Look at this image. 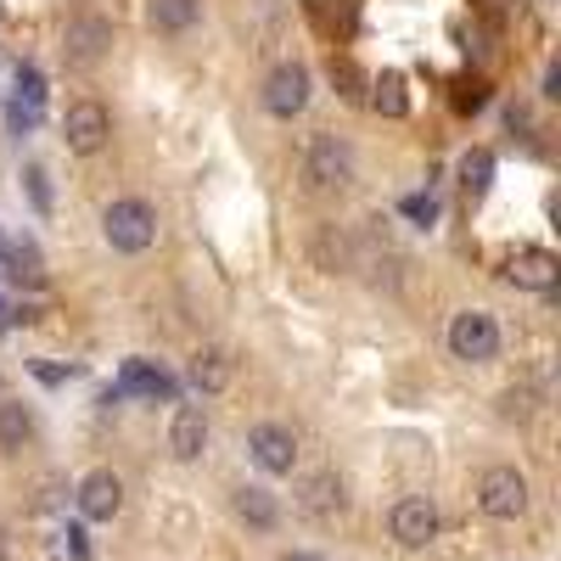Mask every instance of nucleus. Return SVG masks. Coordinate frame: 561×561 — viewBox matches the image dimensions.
I'll return each instance as SVG.
<instances>
[{
  "instance_id": "9b49d317",
  "label": "nucleus",
  "mask_w": 561,
  "mask_h": 561,
  "mask_svg": "<svg viewBox=\"0 0 561 561\" xmlns=\"http://www.w3.org/2000/svg\"><path fill=\"white\" fill-rule=\"evenodd\" d=\"M343 505H348V483L332 472V466H320V472H309L298 483V511H304V517H314V523L343 517Z\"/></svg>"
},
{
  "instance_id": "a878e982",
  "label": "nucleus",
  "mask_w": 561,
  "mask_h": 561,
  "mask_svg": "<svg viewBox=\"0 0 561 561\" xmlns=\"http://www.w3.org/2000/svg\"><path fill=\"white\" fill-rule=\"evenodd\" d=\"M505 124L511 129H528V107H505Z\"/></svg>"
},
{
  "instance_id": "a211bd4d",
  "label": "nucleus",
  "mask_w": 561,
  "mask_h": 561,
  "mask_svg": "<svg viewBox=\"0 0 561 561\" xmlns=\"http://www.w3.org/2000/svg\"><path fill=\"white\" fill-rule=\"evenodd\" d=\"M460 185H466V197H472V203L494 185V152L489 147H472V152L460 158Z\"/></svg>"
},
{
  "instance_id": "20e7f679",
  "label": "nucleus",
  "mask_w": 561,
  "mask_h": 561,
  "mask_svg": "<svg viewBox=\"0 0 561 561\" xmlns=\"http://www.w3.org/2000/svg\"><path fill=\"white\" fill-rule=\"evenodd\" d=\"M449 354L466 365H489L500 354V320L489 309H460L449 320Z\"/></svg>"
},
{
  "instance_id": "f257e3e1",
  "label": "nucleus",
  "mask_w": 561,
  "mask_h": 561,
  "mask_svg": "<svg viewBox=\"0 0 561 561\" xmlns=\"http://www.w3.org/2000/svg\"><path fill=\"white\" fill-rule=\"evenodd\" d=\"M102 237L113 253H147L158 242V208L147 197H118L102 214Z\"/></svg>"
},
{
  "instance_id": "1a4fd4ad",
  "label": "nucleus",
  "mask_w": 561,
  "mask_h": 561,
  "mask_svg": "<svg viewBox=\"0 0 561 561\" xmlns=\"http://www.w3.org/2000/svg\"><path fill=\"white\" fill-rule=\"evenodd\" d=\"M113 51V23L107 18H73L62 34V62L68 68H96Z\"/></svg>"
},
{
  "instance_id": "5701e85b",
  "label": "nucleus",
  "mask_w": 561,
  "mask_h": 561,
  "mask_svg": "<svg viewBox=\"0 0 561 561\" xmlns=\"http://www.w3.org/2000/svg\"><path fill=\"white\" fill-rule=\"evenodd\" d=\"M404 214H410L415 225H433V219H438V203H433V197H410V203H404Z\"/></svg>"
},
{
  "instance_id": "0eeeda50",
  "label": "nucleus",
  "mask_w": 561,
  "mask_h": 561,
  "mask_svg": "<svg viewBox=\"0 0 561 561\" xmlns=\"http://www.w3.org/2000/svg\"><path fill=\"white\" fill-rule=\"evenodd\" d=\"M62 140H68V152H79V158H96L107 140H113V113L102 107V102H68V113H62Z\"/></svg>"
},
{
  "instance_id": "7ed1b4c3",
  "label": "nucleus",
  "mask_w": 561,
  "mask_h": 561,
  "mask_svg": "<svg viewBox=\"0 0 561 561\" xmlns=\"http://www.w3.org/2000/svg\"><path fill=\"white\" fill-rule=\"evenodd\" d=\"M438 528H444V517H438L433 494H404V500H393V511H388V534H393L399 550H427V545L438 539Z\"/></svg>"
},
{
  "instance_id": "aec40b11",
  "label": "nucleus",
  "mask_w": 561,
  "mask_h": 561,
  "mask_svg": "<svg viewBox=\"0 0 561 561\" xmlns=\"http://www.w3.org/2000/svg\"><path fill=\"white\" fill-rule=\"evenodd\" d=\"M370 107L388 113V118H404L410 113V96H404V73H382L377 84H370Z\"/></svg>"
},
{
  "instance_id": "f8f14e48",
  "label": "nucleus",
  "mask_w": 561,
  "mask_h": 561,
  "mask_svg": "<svg viewBox=\"0 0 561 561\" xmlns=\"http://www.w3.org/2000/svg\"><path fill=\"white\" fill-rule=\"evenodd\" d=\"M505 280H511V287H523V293H556L561 264L545 248H517V253L505 259Z\"/></svg>"
},
{
  "instance_id": "b1692460",
  "label": "nucleus",
  "mask_w": 561,
  "mask_h": 561,
  "mask_svg": "<svg viewBox=\"0 0 561 561\" xmlns=\"http://www.w3.org/2000/svg\"><path fill=\"white\" fill-rule=\"evenodd\" d=\"M68 539V561H90V545H84V528H62Z\"/></svg>"
},
{
  "instance_id": "412c9836",
  "label": "nucleus",
  "mask_w": 561,
  "mask_h": 561,
  "mask_svg": "<svg viewBox=\"0 0 561 561\" xmlns=\"http://www.w3.org/2000/svg\"><path fill=\"white\" fill-rule=\"evenodd\" d=\"M7 259H12V275H18V280H28V287H39V280H45V264H39L34 242H12V248H7Z\"/></svg>"
},
{
  "instance_id": "4be33fe9",
  "label": "nucleus",
  "mask_w": 561,
  "mask_h": 561,
  "mask_svg": "<svg viewBox=\"0 0 561 561\" xmlns=\"http://www.w3.org/2000/svg\"><path fill=\"white\" fill-rule=\"evenodd\" d=\"M23 192H28L34 214H51V174H45L39 163H28V169H23Z\"/></svg>"
},
{
  "instance_id": "c85d7f7f",
  "label": "nucleus",
  "mask_w": 561,
  "mask_h": 561,
  "mask_svg": "<svg viewBox=\"0 0 561 561\" xmlns=\"http://www.w3.org/2000/svg\"><path fill=\"white\" fill-rule=\"evenodd\" d=\"M7 325H12V309H7V304H0V332H7Z\"/></svg>"
},
{
  "instance_id": "ddd939ff",
  "label": "nucleus",
  "mask_w": 561,
  "mask_h": 561,
  "mask_svg": "<svg viewBox=\"0 0 561 561\" xmlns=\"http://www.w3.org/2000/svg\"><path fill=\"white\" fill-rule=\"evenodd\" d=\"M208 433H214V427H208V410H203V404H180V410L169 415V455L185 460V466L203 460Z\"/></svg>"
},
{
  "instance_id": "4468645a",
  "label": "nucleus",
  "mask_w": 561,
  "mask_h": 561,
  "mask_svg": "<svg viewBox=\"0 0 561 561\" xmlns=\"http://www.w3.org/2000/svg\"><path fill=\"white\" fill-rule=\"evenodd\" d=\"M230 511H237V523L253 528V534H275L280 528V500L259 483H242L237 494H230Z\"/></svg>"
},
{
  "instance_id": "7c9ffc66",
  "label": "nucleus",
  "mask_w": 561,
  "mask_h": 561,
  "mask_svg": "<svg viewBox=\"0 0 561 561\" xmlns=\"http://www.w3.org/2000/svg\"><path fill=\"white\" fill-rule=\"evenodd\" d=\"M0 388H7V377H0Z\"/></svg>"
},
{
  "instance_id": "c756f323",
  "label": "nucleus",
  "mask_w": 561,
  "mask_h": 561,
  "mask_svg": "<svg viewBox=\"0 0 561 561\" xmlns=\"http://www.w3.org/2000/svg\"><path fill=\"white\" fill-rule=\"evenodd\" d=\"M0 34H7V7H0Z\"/></svg>"
},
{
  "instance_id": "bb28decb",
  "label": "nucleus",
  "mask_w": 561,
  "mask_h": 561,
  "mask_svg": "<svg viewBox=\"0 0 561 561\" xmlns=\"http://www.w3.org/2000/svg\"><path fill=\"white\" fill-rule=\"evenodd\" d=\"M280 561H325V556H320V550H287Z\"/></svg>"
},
{
  "instance_id": "6e6552de",
  "label": "nucleus",
  "mask_w": 561,
  "mask_h": 561,
  "mask_svg": "<svg viewBox=\"0 0 561 561\" xmlns=\"http://www.w3.org/2000/svg\"><path fill=\"white\" fill-rule=\"evenodd\" d=\"M309 90H314L309 68H298V62L270 68V79H264V113H275V118H298V113L309 107Z\"/></svg>"
},
{
  "instance_id": "cd10ccee",
  "label": "nucleus",
  "mask_w": 561,
  "mask_h": 561,
  "mask_svg": "<svg viewBox=\"0 0 561 561\" xmlns=\"http://www.w3.org/2000/svg\"><path fill=\"white\" fill-rule=\"evenodd\" d=\"M0 561H12V534H7V523H0Z\"/></svg>"
},
{
  "instance_id": "f03ea898",
  "label": "nucleus",
  "mask_w": 561,
  "mask_h": 561,
  "mask_svg": "<svg viewBox=\"0 0 561 561\" xmlns=\"http://www.w3.org/2000/svg\"><path fill=\"white\" fill-rule=\"evenodd\" d=\"M528 500H534V489H528V478L517 472V466H489V472L478 478V511L489 523H517L528 511Z\"/></svg>"
},
{
  "instance_id": "39448f33",
  "label": "nucleus",
  "mask_w": 561,
  "mask_h": 561,
  "mask_svg": "<svg viewBox=\"0 0 561 561\" xmlns=\"http://www.w3.org/2000/svg\"><path fill=\"white\" fill-rule=\"evenodd\" d=\"M304 180L314 185V192H348V185H354V152H348V140L314 135L309 140V158H304Z\"/></svg>"
},
{
  "instance_id": "393cba45",
  "label": "nucleus",
  "mask_w": 561,
  "mask_h": 561,
  "mask_svg": "<svg viewBox=\"0 0 561 561\" xmlns=\"http://www.w3.org/2000/svg\"><path fill=\"white\" fill-rule=\"evenodd\" d=\"M539 96H545V102H561V62L545 68V90H539Z\"/></svg>"
},
{
  "instance_id": "9d476101",
  "label": "nucleus",
  "mask_w": 561,
  "mask_h": 561,
  "mask_svg": "<svg viewBox=\"0 0 561 561\" xmlns=\"http://www.w3.org/2000/svg\"><path fill=\"white\" fill-rule=\"evenodd\" d=\"M73 505H79L84 523H113L118 511H124V478L107 472V466H102V472H90V478H79Z\"/></svg>"
},
{
  "instance_id": "423d86ee",
  "label": "nucleus",
  "mask_w": 561,
  "mask_h": 561,
  "mask_svg": "<svg viewBox=\"0 0 561 561\" xmlns=\"http://www.w3.org/2000/svg\"><path fill=\"white\" fill-rule=\"evenodd\" d=\"M248 460L259 466L264 478H293V466H298L293 427H280V421H259V427H248Z\"/></svg>"
},
{
  "instance_id": "6ab92c4d",
  "label": "nucleus",
  "mask_w": 561,
  "mask_h": 561,
  "mask_svg": "<svg viewBox=\"0 0 561 561\" xmlns=\"http://www.w3.org/2000/svg\"><path fill=\"white\" fill-rule=\"evenodd\" d=\"M124 388H129V393H147V399H169V393H174V382L163 377V370H152L147 359H129V365H124Z\"/></svg>"
},
{
  "instance_id": "2eb2a0df",
  "label": "nucleus",
  "mask_w": 561,
  "mask_h": 561,
  "mask_svg": "<svg viewBox=\"0 0 561 561\" xmlns=\"http://www.w3.org/2000/svg\"><path fill=\"white\" fill-rule=\"evenodd\" d=\"M230 377H237V365H230V354L225 348H197L192 354V365H185V382H192L203 399H214V393H225L230 388Z\"/></svg>"
},
{
  "instance_id": "f3484780",
  "label": "nucleus",
  "mask_w": 561,
  "mask_h": 561,
  "mask_svg": "<svg viewBox=\"0 0 561 561\" xmlns=\"http://www.w3.org/2000/svg\"><path fill=\"white\" fill-rule=\"evenodd\" d=\"M147 18L158 34H192L203 23V0H147Z\"/></svg>"
},
{
  "instance_id": "dca6fc26",
  "label": "nucleus",
  "mask_w": 561,
  "mask_h": 561,
  "mask_svg": "<svg viewBox=\"0 0 561 561\" xmlns=\"http://www.w3.org/2000/svg\"><path fill=\"white\" fill-rule=\"evenodd\" d=\"M34 444V410L23 399H0V455H23Z\"/></svg>"
}]
</instances>
